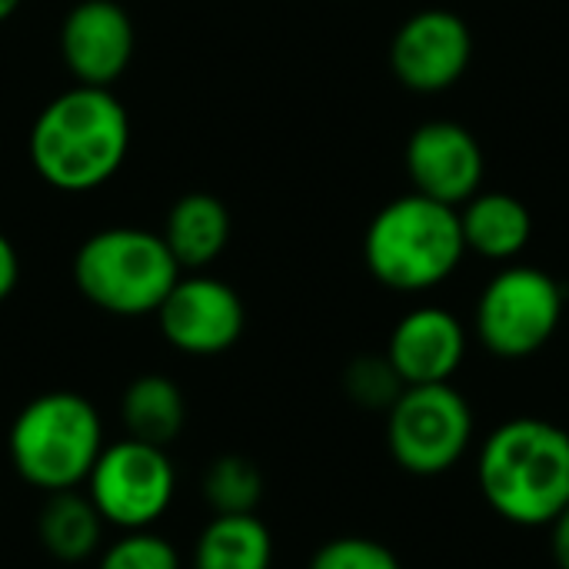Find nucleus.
I'll return each mask as SVG.
<instances>
[{
  "label": "nucleus",
  "instance_id": "13",
  "mask_svg": "<svg viewBox=\"0 0 569 569\" xmlns=\"http://www.w3.org/2000/svg\"><path fill=\"white\" fill-rule=\"evenodd\" d=\"M137 50L133 17L117 0H80L60 23V57L77 83L113 87Z\"/></svg>",
  "mask_w": 569,
  "mask_h": 569
},
{
  "label": "nucleus",
  "instance_id": "6",
  "mask_svg": "<svg viewBox=\"0 0 569 569\" xmlns=\"http://www.w3.org/2000/svg\"><path fill=\"white\" fill-rule=\"evenodd\" d=\"M567 320L563 283L533 263H503L477 293L470 333L473 343L500 363L540 357Z\"/></svg>",
  "mask_w": 569,
  "mask_h": 569
},
{
  "label": "nucleus",
  "instance_id": "10",
  "mask_svg": "<svg viewBox=\"0 0 569 569\" xmlns=\"http://www.w3.org/2000/svg\"><path fill=\"white\" fill-rule=\"evenodd\" d=\"M473 63V30L447 7L410 13L390 40V70L413 93H443L457 87Z\"/></svg>",
  "mask_w": 569,
  "mask_h": 569
},
{
  "label": "nucleus",
  "instance_id": "12",
  "mask_svg": "<svg viewBox=\"0 0 569 569\" xmlns=\"http://www.w3.org/2000/svg\"><path fill=\"white\" fill-rule=\"evenodd\" d=\"M403 167L417 193L450 207H463L473 193H480L487 177L480 140L457 120L420 123L407 140Z\"/></svg>",
  "mask_w": 569,
  "mask_h": 569
},
{
  "label": "nucleus",
  "instance_id": "1",
  "mask_svg": "<svg viewBox=\"0 0 569 569\" xmlns=\"http://www.w3.org/2000/svg\"><path fill=\"white\" fill-rule=\"evenodd\" d=\"M473 487L483 507L513 530H547L569 507V427L513 413L480 433Z\"/></svg>",
  "mask_w": 569,
  "mask_h": 569
},
{
  "label": "nucleus",
  "instance_id": "3",
  "mask_svg": "<svg viewBox=\"0 0 569 569\" xmlns=\"http://www.w3.org/2000/svg\"><path fill=\"white\" fill-rule=\"evenodd\" d=\"M467 260L460 210L417 190L383 203L363 233V263L390 293H433Z\"/></svg>",
  "mask_w": 569,
  "mask_h": 569
},
{
  "label": "nucleus",
  "instance_id": "9",
  "mask_svg": "<svg viewBox=\"0 0 569 569\" xmlns=\"http://www.w3.org/2000/svg\"><path fill=\"white\" fill-rule=\"evenodd\" d=\"M163 340L187 357H217L240 343L247 330L243 297L220 277L203 270L180 273L163 303L157 307Z\"/></svg>",
  "mask_w": 569,
  "mask_h": 569
},
{
  "label": "nucleus",
  "instance_id": "4",
  "mask_svg": "<svg viewBox=\"0 0 569 569\" xmlns=\"http://www.w3.org/2000/svg\"><path fill=\"white\" fill-rule=\"evenodd\" d=\"M103 447L100 410L73 390L33 397L20 407L7 433L13 473L40 493L83 487Z\"/></svg>",
  "mask_w": 569,
  "mask_h": 569
},
{
  "label": "nucleus",
  "instance_id": "7",
  "mask_svg": "<svg viewBox=\"0 0 569 569\" xmlns=\"http://www.w3.org/2000/svg\"><path fill=\"white\" fill-rule=\"evenodd\" d=\"M480 440L473 400L457 383L403 387L383 413V443L393 467L413 480H443L460 470Z\"/></svg>",
  "mask_w": 569,
  "mask_h": 569
},
{
  "label": "nucleus",
  "instance_id": "24",
  "mask_svg": "<svg viewBox=\"0 0 569 569\" xmlns=\"http://www.w3.org/2000/svg\"><path fill=\"white\" fill-rule=\"evenodd\" d=\"M17 280H20V257L10 237L0 230V303L17 290Z\"/></svg>",
  "mask_w": 569,
  "mask_h": 569
},
{
  "label": "nucleus",
  "instance_id": "2",
  "mask_svg": "<svg viewBox=\"0 0 569 569\" xmlns=\"http://www.w3.org/2000/svg\"><path fill=\"white\" fill-rule=\"evenodd\" d=\"M130 137V113L110 87L73 83L40 107L27 133V153L47 187L90 193L117 177Z\"/></svg>",
  "mask_w": 569,
  "mask_h": 569
},
{
  "label": "nucleus",
  "instance_id": "11",
  "mask_svg": "<svg viewBox=\"0 0 569 569\" xmlns=\"http://www.w3.org/2000/svg\"><path fill=\"white\" fill-rule=\"evenodd\" d=\"M473 333L463 317L443 303L410 307L387 337V360L407 387L457 383L470 360Z\"/></svg>",
  "mask_w": 569,
  "mask_h": 569
},
{
  "label": "nucleus",
  "instance_id": "23",
  "mask_svg": "<svg viewBox=\"0 0 569 569\" xmlns=\"http://www.w3.org/2000/svg\"><path fill=\"white\" fill-rule=\"evenodd\" d=\"M543 533H547V553L553 569H569V507Z\"/></svg>",
  "mask_w": 569,
  "mask_h": 569
},
{
  "label": "nucleus",
  "instance_id": "20",
  "mask_svg": "<svg viewBox=\"0 0 569 569\" xmlns=\"http://www.w3.org/2000/svg\"><path fill=\"white\" fill-rule=\"evenodd\" d=\"M403 380L387 360V353H360L343 370V393L353 407L367 413H387L403 393Z\"/></svg>",
  "mask_w": 569,
  "mask_h": 569
},
{
  "label": "nucleus",
  "instance_id": "16",
  "mask_svg": "<svg viewBox=\"0 0 569 569\" xmlns=\"http://www.w3.org/2000/svg\"><path fill=\"white\" fill-rule=\"evenodd\" d=\"M103 517L97 513L93 500L77 490L47 493L37 513V537L40 547L60 563H83L103 550Z\"/></svg>",
  "mask_w": 569,
  "mask_h": 569
},
{
  "label": "nucleus",
  "instance_id": "5",
  "mask_svg": "<svg viewBox=\"0 0 569 569\" xmlns=\"http://www.w3.org/2000/svg\"><path fill=\"white\" fill-rule=\"evenodd\" d=\"M163 237L143 227H107L73 253V283L87 303L113 317H150L180 280Z\"/></svg>",
  "mask_w": 569,
  "mask_h": 569
},
{
  "label": "nucleus",
  "instance_id": "25",
  "mask_svg": "<svg viewBox=\"0 0 569 569\" xmlns=\"http://www.w3.org/2000/svg\"><path fill=\"white\" fill-rule=\"evenodd\" d=\"M17 7H20V0H0V23L10 20L17 13Z\"/></svg>",
  "mask_w": 569,
  "mask_h": 569
},
{
  "label": "nucleus",
  "instance_id": "22",
  "mask_svg": "<svg viewBox=\"0 0 569 569\" xmlns=\"http://www.w3.org/2000/svg\"><path fill=\"white\" fill-rule=\"evenodd\" d=\"M307 569H403L397 550L377 537L343 533L320 543L310 557Z\"/></svg>",
  "mask_w": 569,
  "mask_h": 569
},
{
  "label": "nucleus",
  "instance_id": "18",
  "mask_svg": "<svg viewBox=\"0 0 569 569\" xmlns=\"http://www.w3.org/2000/svg\"><path fill=\"white\" fill-rule=\"evenodd\" d=\"M120 420L127 437L170 447L187 427V397L177 380L163 373H143L127 383L120 397Z\"/></svg>",
  "mask_w": 569,
  "mask_h": 569
},
{
  "label": "nucleus",
  "instance_id": "19",
  "mask_svg": "<svg viewBox=\"0 0 569 569\" xmlns=\"http://www.w3.org/2000/svg\"><path fill=\"white\" fill-rule=\"evenodd\" d=\"M203 500L213 510V517L230 513H257L263 500V473L250 457L223 453L203 470Z\"/></svg>",
  "mask_w": 569,
  "mask_h": 569
},
{
  "label": "nucleus",
  "instance_id": "21",
  "mask_svg": "<svg viewBox=\"0 0 569 569\" xmlns=\"http://www.w3.org/2000/svg\"><path fill=\"white\" fill-rule=\"evenodd\" d=\"M97 569H183V560L157 530H127L97 553Z\"/></svg>",
  "mask_w": 569,
  "mask_h": 569
},
{
  "label": "nucleus",
  "instance_id": "15",
  "mask_svg": "<svg viewBox=\"0 0 569 569\" xmlns=\"http://www.w3.org/2000/svg\"><path fill=\"white\" fill-rule=\"evenodd\" d=\"M160 237L180 270H207L213 260H220V253L230 243V210L213 193H183L170 207Z\"/></svg>",
  "mask_w": 569,
  "mask_h": 569
},
{
  "label": "nucleus",
  "instance_id": "17",
  "mask_svg": "<svg viewBox=\"0 0 569 569\" xmlns=\"http://www.w3.org/2000/svg\"><path fill=\"white\" fill-rule=\"evenodd\" d=\"M273 533L257 513H230L213 517L197 543H193V569H273Z\"/></svg>",
  "mask_w": 569,
  "mask_h": 569
},
{
  "label": "nucleus",
  "instance_id": "8",
  "mask_svg": "<svg viewBox=\"0 0 569 569\" xmlns=\"http://www.w3.org/2000/svg\"><path fill=\"white\" fill-rule=\"evenodd\" d=\"M83 493L93 500L107 527L120 533L153 530L177 497V467L167 447L123 437L103 447Z\"/></svg>",
  "mask_w": 569,
  "mask_h": 569
},
{
  "label": "nucleus",
  "instance_id": "14",
  "mask_svg": "<svg viewBox=\"0 0 569 569\" xmlns=\"http://www.w3.org/2000/svg\"><path fill=\"white\" fill-rule=\"evenodd\" d=\"M460 210V227L467 240V253L487 263H513L533 240V213L530 207L507 190H480Z\"/></svg>",
  "mask_w": 569,
  "mask_h": 569
}]
</instances>
